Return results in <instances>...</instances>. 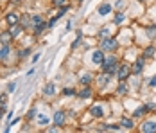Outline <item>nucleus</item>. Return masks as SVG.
<instances>
[{"mask_svg":"<svg viewBox=\"0 0 156 133\" xmlns=\"http://www.w3.org/2000/svg\"><path fill=\"white\" fill-rule=\"evenodd\" d=\"M101 67H102V70H104L106 74L113 76V74H117V70H119V59L115 58V56H109L108 59L104 58V63H102Z\"/></svg>","mask_w":156,"mask_h":133,"instance_id":"obj_1","label":"nucleus"},{"mask_svg":"<svg viewBox=\"0 0 156 133\" xmlns=\"http://www.w3.org/2000/svg\"><path fill=\"white\" fill-rule=\"evenodd\" d=\"M117 47H119V43H117V40H113V38H104V40L101 42V49H102V50H111V52H113Z\"/></svg>","mask_w":156,"mask_h":133,"instance_id":"obj_2","label":"nucleus"},{"mask_svg":"<svg viewBox=\"0 0 156 133\" xmlns=\"http://www.w3.org/2000/svg\"><path fill=\"white\" fill-rule=\"evenodd\" d=\"M131 72H133V70H131L129 65H120L119 70H117V76H119V79H126V77H129Z\"/></svg>","mask_w":156,"mask_h":133,"instance_id":"obj_3","label":"nucleus"},{"mask_svg":"<svg viewBox=\"0 0 156 133\" xmlns=\"http://www.w3.org/2000/svg\"><path fill=\"white\" fill-rule=\"evenodd\" d=\"M41 92H43L45 97H52V95H56V83H47Z\"/></svg>","mask_w":156,"mask_h":133,"instance_id":"obj_4","label":"nucleus"},{"mask_svg":"<svg viewBox=\"0 0 156 133\" xmlns=\"http://www.w3.org/2000/svg\"><path fill=\"white\" fill-rule=\"evenodd\" d=\"M65 119H66V115H65V112H63V110L56 112V113H54V124L59 128V126H63V124H65Z\"/></svg>","mask_w":156,"mask_h":133,"instance_id":"obj_5","label":"nucleus"},{"mask_svg":"<svg viewBox=\"0 0 156 133\" xmlns=\"http://www.w3.org/2000/svg\"><path fill=\"white\" fill-rule=\"evenodd\" d=\"M92 61H94L95 65H102L104 63V50L101 49V50H95L94 56H92Z\"/></svg>","mask_w":156,"mask_h":133,"instance_id":"obj_6","label":"nucleus"},{"mask_svg":"<svg viewBox=\"0 0 156 133\" xmlns=\"http://www.w3.org/2000/svg\"><path fill=\"white\" fill-rule=\"evenodd\" d=\"M142 131L144 133H154L156 131V122H151V120H149V122H144V124H142Z\"/></svg>","mask_w":156,"mask_h":133,"instance_id":"obj_7","label":"nucleus"},{"mask_svg":"<svg viewBox=\"0 0 156 133\" xmlns=\"http://www.w3.org/2000/svg\"><path fill=\"white\" fill-rule=\"evenodd\" d=\"M5 20H7L9 25H16V24H20V16L16 15V13H9V15L5 16Z\"/></svg>","mask_w":156,"mask_h":133,"instance_id":"obj_8","label":"nucleus"},{"mask_svg":"<svg viewBox=\"0 0 156 133\" xmlns=\"http://www.w3.org/2000/svg\"><path fill=\"white\" fill-rule=\"evenodd\" d=\"M22 31H23V27H22L20 24H16V25H11V29H9V32H11V36H13V40L20 36V32H22Z\"/></svg>","mask_w":156,"mask_h":133,"instance_id":"obj_9","label":"nucleus"},{"mask_svg":"<svg viewBox=\"0 0 156 133\" xmlns=\"http://www.w3.org/2000/svg\"><path fill=\"white\" fill-rule=\"evenodd\" d=\"M142 68H144V58H138L135 61V65H133V72H135V74H140Z\"/></svg>","mask_w":156,"mask_h":133,"instance_id":"obj_10","label":"nucleus"},{"mask_svg":"<svg viewBox=\"0 0 156 133\" xmlns=\"http://www.w3.org/2000/svg\"><path fill=\"white\" fill-rule=\"evenodd\" d=\"M90 112H92V115H94V117H102V108H101V106H99V104H95V106H92V108H90Z\"/></svg>","mask_w":156,"mask_h":133,"instance_id":"obj_11","label":"nucleus"},{"mask_svg":"<svg viewBox=\"0 0 156 133\" xmlns=\"http://www.w3.org/2000/svg\"><path fill=\"white\" fill-rule=\"evenodd\" d=\"M92 95V90H90V87H86V88H83L81 92L77 94V97H81V99H88Z\"/></svg>","mask_w":156,"mask_h":133,"instance_id":"obj_12","label":"nucleus"},{"mask_svg":"<svg viewBox=\"0 0 156 133\" xmlns=\"http://www.w3.org/2000/svg\"><path fill=\"white\" fill-rule=\"evenodd\" d=\"M109 11H111V6H109V4H102V6L99 7V15H102V16H106Z\"/></svg>","mask_w":156,"mask_h":133,"instance_id":"obj_13","label":"nucleus"},{"mask_svg":"<svg viewBox=\"0 0 156 133\" xmlns=\"http://www.w3.org/2000/svg\"><path fill=\"white\" fill-rule=\"evenodd\" d=\"M45 29H47V24H45V22H41V24L34 25V34H41Z\"/></svg>","mask_w":156,"mask_h":133,"instance_id":"obj_14","label":"nucleus"},{"mask_svg":"<svg viewBox=\"0 0 156 133\" xmlns=\"http://www.w3.org/2000/svg\"><path fill=\"white\" fill-rule=\"evenodd\" d=\"M90 81H92V74L81 76V85H83V87H88V85H90Z\"/></svg>","mask_w":156,"mask_h":133,"instance_id":"obj_15","label":"nucleus"},{"mask_svg":"<svg viewBox=\"0 0 156 133\" xmlns=\"http://www.w3.org/2000/svg\"><path fill=\"white\" fill-rule=\"evenodd\" d=\"M144 58H145V59L154 58V47H149V49H145V52H144Z\"/></svg>","mask_w":156,"mask_h":133,"instance_id":"obj_16","label":"nucleus"},{"mask_svg":"<svg viewBox=\"0 0 156 133\" xmlns=\"http://www.w3.org/2000/svg\"><path fill=\"white\" fill-rule=\"evenodd\" d=\"M7 54H9V45H4V47L0 49V59H5Z\"/></svg>","mask_w":156,"mask_h":133,"instance_id":"obj_17","label":"nucleus"},{"mask_svg":"<svg viewBox=\"0 0 156 133\" xmlns=\"http://www.w3.org/2000/svg\"><path fill=\"white\" fill-rule=\"evenodd\" d=\"M120 126L126 128V130H131V128H133V120H131V119H124V120L120 122Z\"/></svg>","mask_w":156,"mask_h":133,"instance_id":"obj_18","label":"nucleus"},{"mask_svg":"<svg viewBox=\"0 0 156 133\" xmlns=\"http://www.w3.org/2000/svg\"><path fill=\"white\" fill-rule=\"evenodd\" d=\"M126 92H127V85L124 83V79H120V85H119V94H120V95H124Z\"/></svg>","mask_w":156,"mask_h":133,"instance_id":"obj_19","label":"nucleus"},{"mask_svg":"<svg viewBox=\"0 0 156 133\" xmlns=\"http://www.w3.org/2000/svg\"><path fill=\"white\" fill-rule=\"evenodd\" d=\"M147 34H149V38H156V25H149L147 27Z\"/></svg>","mask_w":156,"mask_h":133,"instance_id":"obj_20","label":"nucleus"},{"mask_svg":"<svg viewBox=\"0 0 156 133\" xmlns=\"http://www.w3.org/2000/svg\"><path fill=\"white\" fill-rule=\"evenodd\" d=\"M124 13H117V15H115V25H119V24H122V22H124Z\"/></svg>","mask_w":156,"mask_h":133,"instance_id":"obj_21","label":"nucleus"},{"mask_svg":"<svg viewBox=\"0 0 156 133\" xmlns=\"http://www.w3.org/2000/svg\"><path fill=\"white\" fill-rule=\"evenodd\" d=\"M31 22H32V27H34V25H38V24H41L43 20H41V16H40V15H34V16L31 18Z\"/></svg>","mask_w":156,"mask_h":133,"instance_id":"obj_22","label":"nucleus"},{"mask_svg":"<svg viewBox=\"0 0 156 133\" xmlns=\"http://www.w3.org/2000/svg\"><path fill=\"white\" fill-rule=\"evenodd\" d=\"M99 38H109V29H101L99 31Z\"/></svg>","mask_w":156,"mask_h":133,"instance_id":"obj_23","label":"nucleus"},{"mask_svg":"<svg viewBox=\"0 0 156 133\" xmlns=\"http://www.w3.org/2000/svg\"><path fill=\"white\" fill-rule=\"evenodd\" d=\"M52 4L59 6V7H65V6H68V0H52Z\"/></svg>","mask_w":156,"mask_h":133,"instance_id":"obj_24","label":"nucleus"},{"mask_svg":"<svg viewBox=\"0 0 156 133\" xmlns=\"http://www.w3.org/2000/svg\"><path fill=\"white\" fill-rule=\"evenodd\" d=\"M63 95H66V97H68V95H77V94H76V90H74V88H65V90H63Z\"/></svg>","mask_w":156,"mask_h":133,"instance_id":"obj_25","label":"nucleus"},{"mask_svg":"<svg viewBox=\"0 0 156 133\" xmlns=\"http://www.w3.org/2000/svg\"><path fill=\"white\" fill-rule=\"evenodd\" d=\"M38 122H40L41 126H45V124H48V117H45V115H40V117H38Z\"/></svg>","mask_w":156,"mask_h":133,"instance_id":"obj_26","label":"nucleus"},{"mask_svg":"<svg viewBox=\"0 0 156 133\" xmlns=\"http://www.w3.org/2000/svg\"><path fill=\"white\" fill-rule=\"evenodd\" d=\"M34 117H36V110H34V108H31V110L27 112V119H34Z\"/></svg>","mask_w":156,"mask_h":133,"instance_id":"obj_27","label":"nucleus"},{"mask_svg":"<svg viewBox=\"0 0 156 133\" xmlns=\"http://www.w3.org/2000/svg\"><path fill=\"white\" fill-rule=\"evenodd\" d=\"M15 88H16V83H15V81L7 85V92H15Z\"/></svg>","mask_w":156,"mask_h":133,"instance_id":"obj_28","label":"nucleus"},{"mask_svg":"<svg viewBox=\"0 0 156 133\" xmlns=\"http://www.w3.org/2000/svg\"><path fill=\"white\" fill-rule=\"evenodd\" d=\"M29 54H31V50H29V49H27V50L23 49V50L20 52V58H25V56H29Z\"/></svg>","mask_w":156,"mask_h":133,"instance_id":"obj_29","label":"nucleus"},{"mask_svg":"<svg viewBox=\"0 0 156 133\" xmlns=\"http://www.w3.org/2000/svg\"><path fill=\"white\" fill-rule=\"evenodd\" d=\"M4 115H5V108H4V104H0V120H2Z\"/></svg>","mask_w":156,"mask_h":133,"instance_id":"obj_30","label":"nucleus"},{"mask_svg":"<svg viewBox=\"0 0 156 133\" xmlns=\"http://www.w3.org/2000/svg\"><path fill=\"white\" fill-rule=\"evenodd\" d=\"M38 59H40V54H34V56H32V61H34V63H36Z\"/></svg>","mask_w":156,"mask_h":133,"instance_id":"obj_31","label":"nucleus"},{"mask_svg":"<svg viewBox=\"0 0 156 133\" xmlns=\"http://www.w3.org/2000/svg\"><path fill=\"white\" fill-rule=\"evenodd\" d=\"M4 101H5V95L2 94V95H0V104H4Z\"/></svg>","mask_w":156,"mask_h":133,"instance_id":"obj_32","label":"nucleus"},{"mask_svg":"<svg viewBox=\"0 0 156 133\" xmlns=\"http://www.w3.org/2000/svg\"><path fill=\"white\" fill-rule=\"evenodd\" d=\"M151 87H156V77H153V79H151Z\"/></svg>","mask_w":156,"mask_h":133,"instance_id":"obj_33","label":"nucleus"},{"mask_svg":"<svg viewBox=\"0 0 156 133\" xmlns=\"http://www.w3.org/2000/svg\"><path fill=\"white\" fill-rule=\"evenodd\" d=\"M16 2H18V0H16Z\"/></svg>","mask_w":156,"mask_h":133,"instance_id":"obj_34","label":"nucleus"}]
</instances>
